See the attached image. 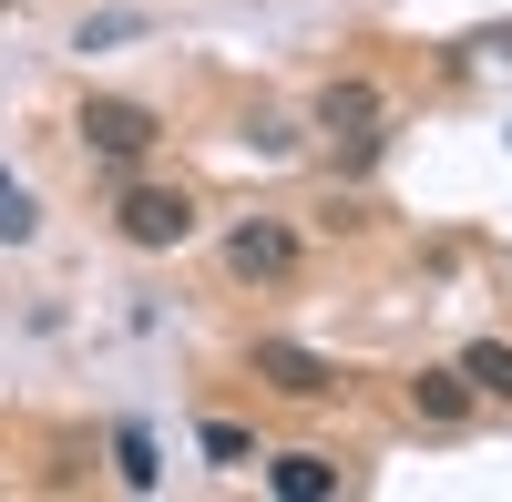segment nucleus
Wrapping results in <instances>:
<instances>
[{
    "label": "nucleus",
    "mask_w": 512,
    "mask_h": 502,
    "mask_svg": "<svg viewBox=\"0 0 512 502\" xmlns=\"http://www.w3.org/2000/svg\"><path fill=\"white\" fill-rule=\"evenodd\" d=\"M205 462L246 472V462H256V431H236V421H205Z\"/></svg>",
    "instance_id": "11"
},
{
    "label": "nucleus",
    "mask_w": 512,
    "mask_h": 502,
    "mask_svg": "<svg viewBox=\"0 0 512 502\" xmlns=\"http://www.w3.org/2000/svg\"><path fill=\"white\" fill-rule=\"evenodd\" d=\"M113 472L134 482V492H154V482H164V462H154V431H144V421H123V431H113Z\"/></svg>",
    "instance_id": "9"
},
{
    "label": "nucleus",
    "mask_w": 512,
    "mask_h": 502,
    "mask_svg": "<svg viewBox=\"0 0 512 502\" xmlns=\"http://www.w3.org/2000/svg\"><path fill=\"white\" fill-rule=\"evenodd\" d=\"M144 11H103V21H82V52H103V41H134Z\"/></svg>",
    "instance_id": "12"
},
{
    "label": "nucleus",
    "mask_w": 512,
    "mask_h": 502,
    "mask_svg": "<svg viewBox=\"0 0 512 502\" xmlns=\"http://www.w3.org/2000/svg\"><path fill=\"white\" fill-rule=\"evenodd\" d=\"M256 380H277L287 400H338V390H349L318 349H297V339H256Z\"/></svg>",
    "instance_id": "4"
},
{
    "label": "nucleus",
    "mask_w": 512,
    "mask_h": 502,
    "mask_svg": "<svg viewBox=\"0 0 512 502\" xmlns=\"http://www.w3.org/2000/svg\"><path fill=\"white\" fill-rule=\"evenodd\" d=\"M113 226H123V246L164 257V246H185V236H195V195H185V185H123Z\"/></svg>",
    "instance_id": "1"
},
{
    "label": "nucleus",
    "mask_w": 512,
    "mask_h": 502,
    "mask_svg": "<svg viewBox=\"0 0 512 502\" xmlns=\"http://www.w3.org/2000/svg\"><path fill=\"white\" fill-rule=\"evenodd\" d=\"M267 482H277V502H328L338 492V462H328V451H277Z\"/></svg>",
    "instance_id": "6"
},
{
    "label": "nucleus",
    "mask_w": 512,
    "mask_h": 502,
    "mask_svg": "<svg viewBox=\"0 0 512 502\" xmlns=\"http://www.w3.org/2000/svg\"><path fill=\"white\" fill-rule=\"evenodd\" d=\"M41 236V205H31V185L21 175H0V246H31Z\"/></svg>",
    "instance_id": "10"
},
{
    "label": "nucleus",
    "mask_w": 512,
    "mask_h": 502,
    "mask_svg": "<svg viewBox=\"0 0 512 502\" xmlns=\"http://www.w3.org/2000/svg\"><path fill=\"white\" fill-rule=\"evenodd\" d=\"M82 144H93L103 164H144L164 144V113L154 103H123V93H93V103H82Z\"/></svg>",
    "instance_id": "2"
},
{
    "label": "nucleus",
    "mask_w": 512,
    "mask_h": 502,
    "mask_svg": "<svg viewBox=\"0 0 512 502\" xmlns=\"http://www.w3.org/2000/svg\"><path fill=\"white\" fill-rule=\"evenodd\" d=\"M226 267H236L246 287H256V277L277 287V277L297 267V236H287V226H236V236H226Z\"/></svg>",
    "instance_id": "5"
},
{
    "label": "nucleus",
    "mask_w": 512,
    "mask_h": 502,
    "mask_svg": "<svg viewBox=\"0 0 512 502\" xmlns=\"http://www.w3.org/2000/svg\"><path fill=\"white\" fill-rule=\"evenodd\" d=\"M318 134H338L349 164H369L379 154V82H328L318 93Z\"/></svg>",
    "instance_id": "3"
},
{
    "label": "nucleus",
    "mask_w": 512,
    "mask_h": 502,
    "mask_svg": "<svg viewBox=\"0 0 512 502\" xmlns=\"http://www.w3.org/2000/svg\"><path fill=\"white\" fill-rule=\"evenodd\" d=\"M461 380H472L482 400L512 410V349H502V339H472V349H461Z\"/></svg>",
    "instance_id": "8"
},
{
    "label": "nucleus",
    "mask_w": 512,
    "mask_h": 502,
    "mask_svg": "<svg viewBox=\"0 0 512 502\" xmlns=\"http://www.w3.org/2000/svg\"><path fill=\"white\" fill-rule=\"evenodd\" d=\"M0 11H21V0H0Z\"/></svg>",
    "instance_id": "13"
},
{
    "label": "nucleus",
    "mask_w": 512,
    "mask_h": 502,
    "mask_svg": "<svg viewBox=\"0 0 512 502\" xmlns=\"http://www.w3.org/2000/svg\"><path fill=\"white\" fill-rule=\"evenodd\" d=\"M472 400H482V390L461 380V369H420V380H410V410H420V421H441V431L472 421Z\"/></svg>",
    "instance_id": "7"
}]
</instances>
